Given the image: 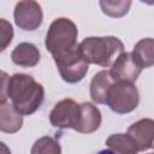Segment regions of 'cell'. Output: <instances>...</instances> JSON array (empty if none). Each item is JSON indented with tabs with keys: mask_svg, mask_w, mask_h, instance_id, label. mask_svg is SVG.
<instances>
[{
	"mask_svg": "<svg viewBox=\"0 0 154 154\" xmlns=\"http://www.w3.org/2000/svg\"><path fill=\"white\" fill-rule=\"evenodd\" d=\"M8 97L22 116H30L42 105L45 89L32 76L26 73H14L10 77Z\"/></svg>",
	"mask_w": 154,
	"mask_h": 154,
	"instance_id": "6da1fadb",
	"label": "cell"
},
{
	"mask_svg": "<svg viewBox=\"0 0 154 154\" xmlns=\"http://www.w3.org/2000/svg\"><path fill=\"white\" fill-rule=\"evenodd\" d=\"M78 49L88 64L107 67L119 53L124 52V45L116 36H90L78 45Z\"/></svg>",
	"mask_w": 154,
	"mask_h": 154,
	"instance_id": "7a4b0ae2",
	"label": "cell"
},
{
	"mask_svg": "<svg viewBox=\"0 0 154 154\" xmlns=\"http://www.w3.org/2000/svg\"><path fill=\"white\" fill-rule=\"evenodd\" d=\"M77 36L78 29L71 19L65 17L57 18L52 22L46 34V49L52 54L53 59H55L78 46Z\"/></svg>",
	"mask_w": 154,
	"mask_h": 154,
	"instance_id": "3957f363",
	"label": "cell"
},
{
	"mask_svg": "<svg viewBox=\"0 0 154 154\" xmlns=\"http://www.w3.org/2000/svg\"><path fill=\"white\" fill-rule=\"evenodd\" d=\"M140 102V93L132 82L116 81L111 84L106 105L117 114H126L132 112Z\"/></svg>",
	"mask_w": 154,
	"mask_h": 154,
	"instance_id": "277c9868",
	"label": "cell"
},
{
	"mask_svg": "<svg viewBox=\"0 0 154 154\" xmlns=\"http://www.w3.org/2000/svg\"><path fill=\"white\" fill-rule=\"evenodd\" d=\"M54 63L63 81L70 84L81 82L88 72V63L83 59L78 46L75 49L55 58Z\"/></svg>",
	"mask_w": 154,
	"mask_h": 154,
	"instance_id": "5b68a950",
	"label": "cell"
},
{
	"mask_svg": "<svg viewBox=\"0 0 154 154\" xmlns=\"http://www.w3.org/2000/svg\"><path fill=\"white\" fill-rule=\"evenodd\" d=\"M13 18L19 29L34 31L42 24L43 12L41 5L35 0H20L14 6Z\"/></svg>",
	"mask_w": 154,
	"mask_h": 154,
	"instance_id": "8992f818",
	"label": "cell"
},
{
	"mask_svg": "<svg viewBox=\"0 0 154 154\" xmlns=\"http://www.w3.org/2000/svg\"><path fill=\"white\" fill-rule=\"evenodd\" d=\"M79 103L72 99H64L55 103L49 113V122L58 129H73L77 122Z\"/></svg>",
	"mask_w": 154,
	"mask_h": 154,
	"instance_id": "52a82bcc",
	"label": "cell"
},
{
	"mask_svg": "<svg viewBox=\"0 0 154 154\" xmlns=\"http://www.w3.org/2000/svg\"><path fill=\"white\" fill-rule=\"evenodd\" d=\"M142 69L138 64L134 60L130 52H122L117 55L112 66L109 69V76L116 81H128V82H136Z\"/></svg>",
	"mask_w": 154,
	"mask_h": 154,
	"instance_id": "ba28073f",
	"label": "cell"
},
{
	"mask_svg": "<svg viewBox=\"0 0 154 154\" xmlns=\"http://www.w3.org/2000/svg\"><path fill=\"white\" fill-rule=\"evenodd\" d=\"M126 134L134 140L138 152L152 149L154 143V120L150 118L140 119L129 126Z\"/></svg>",
	"mask_w": 154,
	"mask_h": 154,
	"instance_id": "9c48e42d",
	"label": "cell"
},
{
	"mask_svg": "<svg viewBox=\"0 0 154 154\" xmlns=\"http://www.w3.org/2000/svg\"><path fill=\"white\" fill-rule=\"evenodd\" d=\"M101 120V112L96 106L91 102H82L79 103L78 117L73 130L81 134H91L100 128Z\"/></svg>",
	"mask_w": 154,
	"mask_h": 154,
	"instance_id": "30bf717a",
	"label": "cell"
},
{
	"mask_svg": "<svg viewBox=\"0 0 154 154\" xmlns=\"http://www.w3.org/2000/svg\"><path fill=\"white\" fill-rule=\"evenodd\" d=\"M23 126V116L14 108L12 102L0 103V131L5 134H16Z\"/></svg>",
	"mask_w": 154,
	"mask_h": 154,
	"instance_id": "8fae6325",
	"label": "cell"
},
{
	"mask_svg": "<svg viewBox=\"0 0 154 154\" xmlns=\"http://www.w3.org/2000/svg\"><path fill=\"white\" fill-rule=\"evenodd\" d=\"M40 51L38 48L30 42L18 43L14 49L11 52L12 61L22 67H34L40 61Z\"/></svg>",
	"mask_w": 154,
	"mask_h": 154,
	"instance_id": "7c38bea8",
	"label": "cell"
},
{
	"mask_svg": "<svg viewBox=\"0 0 154 154\" xmlns=\"http://www.w3.org/2000/svg\"><path fill=\"white\" fill-rule=\"evenodd\" d=\"M113 83V79L109 76V72L107 70H101L99 71L91 79L90 87H89V93L90 97L95 103L102 105L106 102L107 97V91Z\"/></svg>",
	"mask_w": 154,
	"mask_h": 154,
	"instance_id": "4fadbf2b",
	"label": "cell"
},
{
	"mask_svg": "<svg viewBox=\"0 0 154 154\" xmlns=\"http://www.w3.org/2000/svg\"><path fill=\"white\" fill-rule=\"evenodd\" d=\"M134 60L141 69L152 67L154 64V41L152 37L140 40L131 52Z\"/></svg>",
	"mask_w": 154,
	"mask_h": 154,
	"instance_id": "5bb4252c",
	"label": "cell"
},
{
	"mask_svg": "<svg viewBox=\"0 0 154 154\" xmlns=\"http://www.w3.org/2000/svg\"><path fill=\"white\" fill-rule=\"evenodd\" d=\"M106 146L108 152L118 154H135L137 153V147L129 134H112L106 140Z\"/></svg>",
	"mask_w": 154,
	"mask_h": 154,
	"instance_id": "9a60e30c",
	"label": "cell"
},
{
	"mask_svg": "<svg viewBox=\"0 0 154 154\" xmlns=\"http://www.w3.org/2000/svg\"><path fill=\"white\" fill-rule=\"evenodd\" d=\"M132 0H99L101 11L111 18H122L128 14Z\"/></svg>",
	"mask_w": 154,
	"mask_h": 154,
	"instance_id": "2e32d148",
	"label": "cell"
},
{
	"mask_svg": "<svg viewBox=\"0 0 154 154\" xmlns=\"http://www.w3.org/2000/svg\"><path fill=\"white\" fill-rule=\"evenodd\" d=\"M31 154H60L61 153V147L57 140L49 136H45L38 138L32 148H31Z\"/></svg>",
	"mask_w": 154,
	"mask_h": 154,
	"instance_id": "e0dca14e",
	"label": "cell"
},
{
	"mask_svg": "<svg viewBox=\"0 0 154 154\" xmlns=\"http://www.w3.org/2000/svg\"><path fill=\"white\" fill-rule=\"evenodd\" d=\"M12 38H13L12 24L6 19L0 18V52L5 51L10 46Z\"/></svg>",
	"mask_w": 154,
	"mask_h": 154,
	"instance_id": "ac0fdd59",
	"label": "cell"
},
{
	"mask_svg": "<svg viewBox=\"0 0 154 154\" xmlns=\"http://www.w3.org/2000/svg\"><path fill=\"white\" fill-rule=\"evenodd\" d=\"M8 82H10V76L5 72H0V103L5 102L8 97Z\"/></svg>",
	"mask_w": 154,
	"mask_h": 154,
	"instance_id": "d6986e66",
	"label": "cell"
},
{
	"mask_svg": "<svg viewBox=\"0 0 154 154\" xmlns=\"http://www.w3.org/2000/svg\"><path fill=\"white\" fill-rule=\"evenodd\" d=\"M1 153H5V154H10V153H11L10 148H8L4 142H0V154H1Z\"/></svg>",
	"mask_w": 154,
	"mask_h": 154,
	"instance_id": "ffe728a7",
	"label": "cell"
},
{
	"mask_svg": "<svg viewBox=\"0 0 154 154\" xmlns=\"http://www.w3.org/2000/svg\"><path fill=\"white\" fill-rule=\"evenodd\" d=\"M140 1H142V2H144L147 5H149V6H152L154 4V0H140Z\"/></svg>",
	"mask_w": 154,
	"mask_h": 154,
	"instance_id": "44dd1931",
	"label": "cell"
},
{
	"mask_svg": "<svg viewBox=\"0 0 154 154\" xmlns=\"http://www.w3.org/2000/svg\"><path fill=\"white\" fill-rule=\"evenodd\" d=\"M0 72H1V70H0Z\"/></svg>",
	"mask_w": 154,
	"mask_h": 154,
	"instance_id": "7402d4cb",
	"label": "cell"
}]
</instances>
